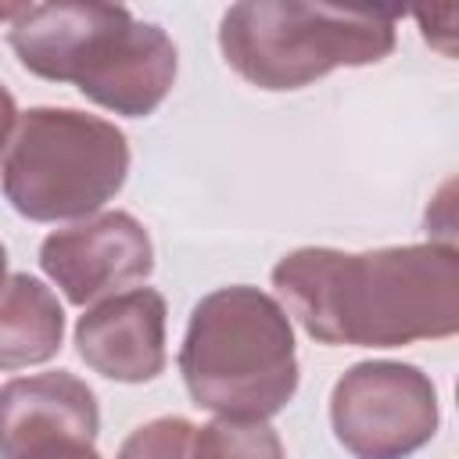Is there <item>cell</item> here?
Wrapping results in <instances>:
<instances>
[{
	"label": "cell",
	"instance_id": "9a60e30c",
	"mask_svg": "<svg viewBox=\"0 0 459 459\" xmlns=\"http://www.w3.org/2000/svg\"><path fill=\"white\" fill-rule=\"evenodd\" d=\"M455 405H459V384H455Z\"/></svg>",
	"mask_w": 459,
	"mask_h": 459
},
{
	"label": "cell",
	"instance_id": "7a4b0ae2",
	"mask_svg": "<svg viewBox=\"0 0 459 459\" xmlns=\"http://www.w3.org/2000/svg\"><path fill=\"white\" fill-rule=\"evenodd\" d=\"M7 43L25 72L72 82L104 111L143 118L161 108L176 82V43L154 22L122 4L57 0L7 4Z\"/></svg>",
	"mask_w": 459,
	"mask_h": 459
},
{
	"label": "cell",
	"instance_id": "5b68a950",
	"mask_svg": "<svg viewBox=\"0 0 459 459\" xmlns=\"http://www.w3.org/2000/svg\"><path fill=\"white\" fill-rule=\"evenodd\" d=\"M129 176L126 133L75 108H25L7 118L4 197L29 222L93 219Z\"/></svg>",
	"mask_w": 459,
	"mask_h": 459
},
{
	"label": "cell",
	"instance_id": "8992f818",
	"mask_svg": "<svg viewBox=\"0 0 459 459\" xmlns=\"http://www.w3.org/2000/svg\"><path fill=\"white\" fill-rule=\"evenodd\" d=\"M437 387L412 362H355L330 391V427L355 459H409L437 434Z\"/></svg>",
	"mask_w": 459,
	"mask_h": 459
},
{
	"label": "cell",
	"instance_id": "6da1fadb",
	"mask_svg": "<svg viewBox=\"0 0 459 459\" xmlns=\"http://www.w3.org/2000/svg\"><path fill=\"white\" fill-rule=\"evenodd\" d=\"M273 287L308 337L330 348H402L459 337V247H298Z\"/></svg>",
	"mask_w": 459,
	"mask_h": 459
},
{
	"label": "cell",
	"instance_id": "52a82bcc",
	"mask_svg": "<svg viewBox=\"0 0 459 459\" xmlns=\"http://www.w3.org/2000/svg\"><path fill=\"white\" fill-rule=\"evenodd\" d=\"M39 269L72 305L86 308L147 280L154 269V244L129 212H100L47 233L39 244Z\"/></svg>",
	"mask_w": 459,
	"mask_h": 459
},
{
	"label": "cell",
	"instance_id": "8fae6325",
	"mask_svg": "<svg viewBox=\"0 0 459 459\" xmlns=\"http://www.w3.org/2000/svg\"><path fill=\"white\" fill-rule=\"evenodd\" d=\"M194 459H287L269 423L212 420L197 430Z\"/></svg>",
	"mask_w": 459,
	"mask_h": 459
},
{
	"label": "cell",
	"instance_id": "ba28073f",
	"mask_svg": "<svg viewBox=\"0 0 459 459\" xmlns=\"http://www.w3.org/2000/svg\"><path fill=\"white\" fill-rule=\"evenodd\" d=\"M165 298L154 287H129L79 316L75 351L108 380L147 384L165 369Z\"/></svg>",
	"mask_w": 459,
	"mask_h": 459
},
{
	"label": "cell",
	"instance_id": "9c48e42d",
	"mask_svg": "<svg viewBox=\"0 0 459 459\" xmlns=\"http://www.w3.org/2000/svg\"><path fill=\"white\" fill-rule=\"evenodd\" d=\"M4 416V459L57 445V441H97L100 409L97 394L72 373L14 377L0 391Z\"/></svg>",
	"mask_w": 459,
	"mask_h": 459
},
{
	"label": "cell",
	"instance_id": "3957f363",
	"mask_svg": "<svg viewBox=\"0 0 459 459\" xmlns=\"http://www.w3.org/2000/svg\"><path fill=\"white\" fill-rule=\"evenodd\" d=\"M179 373L194 405L215 420H273L298 391L290 312L247 283L204 294L179 344Z\"/></svg>",
	"mask_w": 459,
	"mask_h": 459
},
{
	"label": "cell",
	"instance_id": "277c9868",
	"mask_svg": "<svg viewBox=\"0 0 459 459\" xmlns=\"http://www.w3.org/2000/svg\"><path fill=\"white\" fill-rule=\"evenodd\" d=\"M394 11L298 0H244L219 22L226 65L251 86L301 90L337 68L377 65L394 50Z\"/></svg>",
	"mask_w": 459,
	"mask_h": 459
},
{
	"label": "cell",
	"instance_id": "7c38bea8",
	"mask_svg": "<svg viewBox=\"0 0 459 459\" xmlns=\"http://www.w3.org/2000/svg\"><path fill=\"white\" fill-rule=\"evenodd\" d=\"M197 427L183 416H158L136 427L115 459H194Z\"/></svg>",
	"mask_w": 459,
	"mask_h": 459
},
{
	"label": "cell",
	"instance_id": "30bf717a",
	"mask_svg": "<svg viewBox=\"0 0 459 459\" xmlns=\"http://www.w3.org/2000/svg\"><path fill=\"white\" fill-rule=\"evenodd\" d=\"M65 308L57 294L29 273H7L0 301V366L7 373L39 366L61 351Z\"/></svg>",
	"mask_w": 459,
	"mask_h": 459
},
{
	"label": "cell",
	"instance_id": "5bb4252c",
	"mask_svg": "<svg viewBox=\"0 0 459 459\" xmlns=\"http://www.w3.org/2000/svg\"><path fill=\"white\" fill-rule=\"evenodd\" d=\"M420 25V36L430 50L459 61V4L452 7H423L412 14Z\"/></svg>",
	"mask_w": 459,
	"mask_h": 459
},
{
	"label": "cell",
	"instance_id": "4fadbf2b",
	"mask_svg": "<svg viewBox=\"0 0 459 459\" xmlns=\"http://www.w3.org/2000/svg\"><path fill=\"white\" fill-rule=\"evenodd\" d=\"M423 230L434 244H448V247H459V176L445 179L427 208H423Z\"/></svg>",
	"mask_w": 459,
	"mask_h": 459
}]
</instances>
